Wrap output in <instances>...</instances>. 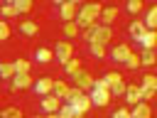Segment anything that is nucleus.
Returning a JSON list of instances; mask_svg holds the SVG:
<instances>
[{
    "mask_svg": "<svg viewBox=\"0 0 157 118\" xmlns=\"http://www.w3.org/2000/svg\"><path fill=\"white\" fill-rule=\"evenodd\" d=\"M101 10H103V5H101V2H83V5L78 7V12H76L74 22L78 25V30H86L91 22H98Z\"/></svg>",
    "mask_w": 157,
    "mask_h": 118,
    "instance_id": "1",
    "label": "nucleus"
},
{
    "mask_svg": "<svg viewBox=\"0 0 157 118\" xmlns=\"http://www.w3.org/2000/svg\"><path fill=\"white\" fill-rule=\"evenodd\" d=\"M86 93H88V98H91V106L105 108V106L110 103V91H108V88H96V86H91Z\"/></svg>",
    "mask_w": 157,
    "mask_h": 118,
    "instance_id": "2",
    "label": "nucleus"
},
{
    "mask_svg": "<svg viewBox=\"0 0 157 118\" xmlns=\"http://www.w3.org/2000/svg\"><path fill=\"white\" fill-rule=\"evenodd\" d=\"M32 81L34 79L29 74H15L10 81H5V86H7V91H22V88H29Z\"/></svg>",
    "mask_w": 157,
    "mask_h": 118,
    "instance_id": "3",
    "label": "nucleus"
},
{
    "mask_svg": "<svg viewBox=\"0 0 157 118\" xmlns=\"http://www.w3.org/2000/svg\"><path fill=\"white\" fill-rule=\"evenodd\" d=\"M132 42H135L140 49H155V44H157V34H155V30H145V32H140Z\"/></svg>",
    "mask_w": 157,
    "mask_h": 118,
    "instance_id": "4",
    "label": "nucleus"
},
{
    "mask_svg": "<svg viewBox=\"0 0 157 118\" xmlns=\"http://www.w3.org/2000/svg\"><path fill=\"white\" fill-rule=\"evenodd\" d=\"M71 57H74V47H71L69 42H59V44L54 47V59H56L61 66H64V64H66Z\"/></svg>",
    "mask_w": 157,
    "mask_h": 118,
    "instance_id": "5",
    "label": "nucleus"
},
{
    "mask_svg": "<svg viewBox=\"0 0 157 118\" xmlns=\"http://www.w3.org/2000/svg\"><path fill=\"white\" fill-rule=\"evenodd\" d=\"M52 84H54V79L52 76H39V79H34L32 81V91L37 93V96H47V93H52Z\"/></svg>",
    "mask_w": 157,
    "mask_h": 118,
    "instance_id": "6",
    "label": "nucleus"
},
{
    "mask_svg": "<svg viewBox=\"0 0 157 118\" xmlns=\"http://www.w3.org/2000/svg\"><path fill=\"white\" fill-rule=\"evenodd\" d=\"M71 79L76 81V86H78L81 91H88V88L93 86V76H91L88 71H83V69H76V71L71 74Z\"/></svg>",
    "mask_w": 157,
    "mask_h": 118,
    "instance_id": "7",
    "label": "nucleus"
},
{
    "mask_svg": "<svg viewBox=\"0 0 157 118\" xmlns=\"http://www.w3.org/2000/svg\"><path fill=\"white\" fill-rule=\"evenodd\" d=\"M56 17H59L61 22L74 20V17H76V5H74V2H69V0H64L61 5H56Z\"/></svg>",
    "mask_w": 157,
    "mask_h": 118,
    "instance_id": "8",
    "label": "nucleus"
},
{
    "mask_svg": "<svg viewBox=\"0 0 157 118\" xmlns=\"http://www.w3.org/2000/svg\"><path fill=\"white\" fill-rule=\"evenodd\" d=\"M59 103H61V98H56L54 93H47V96H42V101H39V108L44 111V113H56V108H59Z\"/></svg>",
    "mask_w": 157,
    "mask_h": 118,
    "instance_id": "9",
    "label": "nucleus"
},
{
    "mask_svg": "<svg viewBox=\"0 0 157 118\" xmlns=\"http://www.w3.org/2000/svg\"><path fill=\"white\" fill-rule=\"evenodd\" d=\"M128 54H130V47H128V44H115V47L108 52L110 61H115V64H123V61L128 59Z\"/></svg>",
    "mask_w": 157,
    "mask_h": 118,
    "instance_id": "10",
    "label": "nucleus"
},
{
    "mask_svg": "<svg viewBox=\"0 0 157 118\" xmlns=\"http://www.w3.org/2000/svg\"><path fill=\"white\" fill-rule=\"evenodd\" d=\"M110 37H113V30H110L108 25H101V22H98V30H96V34H93L91 42H96V44H108ZM91 42H88V44H91Z\"/></svg>",
    "mask_w": 157,
    "mask_h": 118,
    "instance_id": "11",
    "label": "nucleus"
},
{
    "mask_svg": "<svg viewBox=\"0 0 157 118\" xmlns=\"http://www.w3.org/2000/svg\"><path fill=\"white\" fill-rule=\"evenodd\" d=\"M71 106H74V116H83V113L91 108V98H88V93L83 91V93H81V96L71 103Z\"/></svg>",
    "mask_w": 157,
    "mask_h": 118,
    "instance_id": "12",
    "label": "nucleus"
},
{
    "mask_svg": "<svg viewBox=\"0 0 157 118\" xmlns=\"http://www.w3.org/2000/svg\"><path fill=\"white\" fill-rule=\"evenodd\" d=\"M125 101L132 106V103H137V101H142V86H125Z\"/></svg>",
    "mask_w": 157,
    "mask_h": 118,
    "instance_id": "13",
    "label": "nucleus"
},
{
    "mask_svg": "<svg viewBox=\"0 0 157 118\" xmlns=\"http://www.w3.org/2000/svg\"><path fill=\"white\" fill-rule=\"evenodd\" d=\"M150 116V106H147V101H137V103H132V108H130V118H147Z\"/></svg>",
    "mask_w": 157,
    "mask_h": 118,
    "instance_id": "14",
    "label": "nucleus"
},
{
    "mask_svg": "<svg viewBox=\"0 0 157 118\" xmlns=\"http://www.w3.org/2000/svg\"><path fill=\"white\" fill-rule=\"evenodd\" d=\"M115 17H118V7H103V10H101V15H98L101 25H108V27L115 22Z\"/></svg>",
    "mask_w": 157,
    "mask_h": 118,
    "instance_id": "15",
    "label": "nucleus"
},
{
    "mask_svg": "<svg viewBox=\"0 0 157 118\" xmlns=\"http://www.w3.org/2000/svg\"><path fill=\"white\" fill-rule=\"evenodd\" d=\"M54 59V52L52 49H47V47H37L34 49V61L37 64H49Z\"/></svg>",
    "mask_w": 157,
    "mask_h": 118,
    "instance_id": "16",
    "label": "nucleus"
},
{
    "mask_svg": "<svg viewBox=\"0 0 157 118\" xmlns=\"http://www.w3.org/2000/svg\"><path fill=\"white\" fill-rule=\"evenodd\" d=\"M61 32H64V37H78V25L74 22V20H66V22H61Z\"/></svg>",
    "mask_w": 157,
    "mask_h": 118,
    "instance_id": "17",
    "label": "nucleus"
},
{
    "mask_svg": "<svg viewBox=\"0 0 157 118\" xmlns=\"http://www.w3.org/2000/svg\"><path fill=\"white\" fill-rule=\"evenodd\" d=\"M86 52H88L91 57H96V59H105V44H96V42H91V44L86 47Z\"/></svg>",
    "mask_w": 157,
    "mask_h": 118,
    "instance_id": "18",
    "label": "nucleus"
},
{
    "mask_svg": "<svg viewBox=\"0 0 157 118\" xmlns=\"http://www.w3.org/2000/svg\"><path fill=\"white\" fill-rule=\"evenodd\" d=\"M142 7H145V0H125V12H128V15L142 12Z\"/></svg>",
    "mask_w": 157,
    "mask_h": 118,
    "instance_id": "19",
    "label": "nucleus"
},
{
    "mask_svg": "<svg viewBox=\"0 0 157 118\" xmlns=\"http://www.w3.org/2000/svg\"><path fill=\"white\" fill-rule=\"evenodd\" d=\"M142 25H145L147 30H155V27H157V7H150V10H147V15H145Z\"/></svg>",
    "mask_w": 157,
    "mask_h": 118,
    "instance_id": "20",
    "label": "nucleus"
},
{
    "mask_svg": "<svg viewBox=\"0 0 157 118\" xmlns=\"http://www.w3.org/2000/svg\"><path fill=\"white\" fill-rule=\"evenodd\" d=\"M125 86H128V84H125V81H123V76H120V79H115V81L110 84V88H108V91H110V96H118V98H120V96L125 93Z\"/></svg>",
    "mask_w": 157,
    "mask_h": 118,
    "instance_id": "21",
    "label": "nucleus"
},
{
    "mask_svg": "<svg viewBox=\"0 0 157 118\" xmlns=\"http://www.w3.org/2000/svg\"><path fill=\"white\" fill-rule=\"evenodd\" d=\"M15 76V66L7 61H0V81H10Z\"/></svg>",
    "mask_w": 157,
    "mask_h": 118,
    "instance_id": "22",
    "label": "nucleus"
},
{
    "mask_svg": "<svg viewBox=\"0 0 157 118\" xmlns=\"http://www.w3.org/2000/svg\"><path fill=\"white\" fill-rule=\"evenodd\" d=\"M37 22H32V20H25V22H20V32L22 34H27V37H32V34H37Z\"/></svg>",
    "mask_w": 157,
    "mask_h": 118,
    "instance_id": "23",
    "label": "nucleus"
},
{
    "mask_svg": "<svg viewBox=\"0 0 157 118\" xmlns=\"http://www.w3.org/2000/svg\"><path fill=\"white\" fill-rule=\"evenodd\" d=\"M66 91H69V86H66V84H64L61 79L52 84V93H54L56 98H61V101H64V96H66Z\"/></svg>",
    "mask_w": 157,
    "mask_h": 118,
    "instance_id": "24",
    "label": "nucleus"
},
{
    "mask_svg": "<svg viewBox=\"0 0 157 118\" xmlns=\"http://www.w3.org/2000/svg\"><path fill=\"white\" fill-rule=\"evenodd\" d=\"M0 17H2V20H7V17H17L15 5H10V2H0Z\"/></svg>",
    "mask_w": 157,
    "mask_h": 118,
    "instance_id": "25",
    "label": "nucleus"
},
{
    "mask_svg": "<svg viewBox=\"0 0 157 118\" xmlns=\"http://www.w3.org/2000/svg\"><path fill=\"white\" fill-rule=\"evenodd\" d=\"M145 30H147V27L142 25V20H132V22L128 25V32H130V37H132V39H135L140 32H145Z\"/></svg>",
    "mask_w": 157,
    "mask_h": 118,
    "instance_id": "26",
    "label": "nucleus"
},
{
    "mask_svg": "<svg viewBox=\"0 0 157 118\" xmlns=\"http://www.w3.org/2000/svg\"><path fill=\"white\" fill-rule=\"evenodd\" d=\"M155 61H157V57H155V49H142L140 64H142V66H152Z\"/></svg>",
    "mask_w": 157,
    "mask_h": 118,
    "instance_id": "27",
    "label": "nucleus"
},
{
    "mask_svg": "<svg viewBox=\"0 0 157 118\" xmlns=\"http://www.w3.org/2000/svg\"><path fill=\"white\" fill-rule=\"evenodd\" d=\"M56 116H59V118H74V106H71L69 101H64V103L56 108Z\"/></svg>",
    "mask_w": 157,
    "mask_h": 118,
    "instance_id": "28",
    "label": "nucleus"
},
{
    "mask_svg": "<svg viewBox=\"0 0 157 118\" xmlns=\"http://www.w3.org/2000/svg\"><path fill=\"white\" fill-rule=\"evenodd\" d=\"M15 10H17V17L25 15V12H29L32 10V0H15Z\"/></svg>",
    "mask_w": 157,
    "mask_h": 118,
    "instance_id": "29",
    "label": "nucleus"
},
{
    "mask_svg": "<svg viewBox=\"0 0 157 118\" xmlns=\"http://www.w3.org/2000/svg\"><path fill=\"white\" fill-rule=\"evenodd\" d=\"M12 66H15V74H29V61L27 59H17V61H12Z\"/></svg>",
    "mask_w": 157,
    "mask_h": 118,
    "instance_id": "30",
    "label": "nucleus"
},
{
    "mask_svg": "<svg viewBox=\"0 0 157 118\" xmlns=\"http://www.w3.org/2000/svg\"><path fill=\"white\" fill-rule=\"evenodd\" d=\"M76 69H81V59H74V57H71V59L64 64V71H66V76H71Z\"/></svg>",
    "mask_w": 157,
    "mask_h": 118,
    "instance_id": "31",
    "label": "nucleus"
},
{
    "mask_svg": "<svg viewBox=\"0 0 157 118\" xmlns=\"http://www.w3.org/2000/svg\"><path fill=\"white\" fill-rule=\"evenodd\" d=\"M123 66H125V69H137V66H140V57L130 52V54H128V59L123 61Z\"/></svg>",
    "mask_w": 157,
    "mask_h": 118,
    "instance_id": "32",
    "label": "nucleus"
},
{
    "mask_svg": "<svg viewBox=\"0 0 157 118\" xmlns=\"http://www.w3.org/2000/svg\"><path fill=\"white\" fill-rule=\"evenodd\" d=\"M140 86H147V88H157V76H155V74H145Z\"/></svg>",
    "mask_w": 157,
    "mask_h": 118,
    "instance_id": "33",
    "label": "nucleus"
},
{
    "mask_svg": "<svg viewBox=\"0 0 157 118\" xmlns=\"http://www.w3.org/2000/svg\"><path fill=\"white\" fill-rule=\"evenodd\" d=\"M20 116H22L20 108H2L0 111V118H20Z\"/></svg>",
    "mask_w": 157,
    "mask_h": 118,
    "instance_id": "34",
    "label": "nucleus"
},
{
    "mask_svg": "<svg viewBox=\"0 0 157 118\" xmlns=\"http://www.w3.org/2000/svg\"><path fill=\"white\" fill-rule=\"evenodd\" d=\"M110 118H130V108H115L110 111Z\"/></svg>",
    "mask_w": 157,
    "mask_h": 118,
    "instance_id": "35",
    "label": "nucleus"
},
{
    "mask_svg": "<svg viewBox=\"0 0 157 118\" xmlns=\"http://www.w3.org/2000/svg\"><path fill=\"white\" fill-rule=\"evenodd\" d=\"M7 37H10V27L5 20H0V39H7Z\"/></svg>",
    "mask_w": 157,
    "mask_h": 118,
    "instance_id": "36",
    "label": "nucleus"
},
{
    "mask_svg": "<svg viewBox=\"0 0 157 118\" xmlns=\"http://www.w3.org/2000/svg\"><path fill=\"white\" fill-rule=\"evenodd\" d=\"M155 96V88H147V86H142V101H150Z\"/></svg>",
    "mask_w": 157,
    "mask_h": 118,
    "instance_id": "37",
    "label": "nucleus"
},
{
    "mask_svg": "<svg viewBox=\"0 0 157 118\" xmlns=\"http://www.w3.org/2000/svg\"><path fill=\"white\" fill-rule=\"evenodd\" d=\"M52 2H54V5H61V2H64V0H52Z\"/></svg>",
    "mask_w": 157,
    "mask_h": 118,
    "instance_id": "38",
    "label": "nucleus"
},
{
    "mask_svg": "<svg viewBox=\"0 0 157 118\" xmlns=\"http://www.w3.org/2000/svg\"><path fill=\"white\" fill-rule=\"evenodd\" d=\"M69 2H74V5H78V2H81V0H69Z\"/></svg>",
    "mask_w": 157,
    "mask_h": 118,
    "instance_id": "39",
    "label": "nucleus"
},
{
    "mask_svg": "<svg viewBox=\"0 0 157 118\" xmlns=\"http://www.w3.org/2000/svg\"><path fill=\"white\" fill-rule=\"evenodd\" d=\"M0 2H2V0H0Z\"/></svg>",
    "mask_w": 157,
    "mask_h": 118,
    "instance_id": "40",
    "label": "nucleus"
}]
</instances>
